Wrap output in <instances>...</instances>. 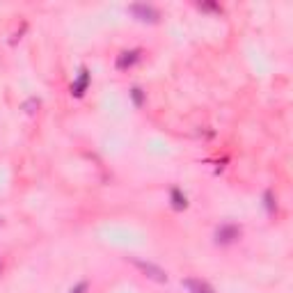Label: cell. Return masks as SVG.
Returning a JSON list of instances; mask_svg holds the SVG:
<instances>
[{
  "mask_svg": "<svg viewBox=\"0 0 293 293\" xmlns=\"http://www.w3.org/2000/svg\"><path fill=\"white\" fill-rule=\"evenodd\" d=\"M129 261L133 263V266L144 275V277L154 279V282H158V284H165V282H167V273H165V270L160 268V266H156V263L144 261V259H138V257H129Z\"/></svg>",
  "mask_w": 293,
  "mask_h": 293,
  "instance_id": "6da1fadb",
  "label": "cell"
},
{
  "mask_svg": "<svg viewBox=\"0 0 293 293\" xmlns=\"http://www.w3.org/2000/svg\"><path fill=\"white\" fill-rule=\"evenodd\" d=\"M129 12L135 16V19L140 21H149V23H154V21H158V10H156L154 5H144V3H138V5H131Z\"/></svg>",
  "mask_w": 293,
  "mask_h": 293,
  "instance_id": "7a4b0ae2",
  "label": "cell"
},
{
  "mask_svg": "<svg viewBox=\"0 0 293 293\" xmlns=\"http://www.w3.org/2000/svg\"><path fill=\"white\" fill-rule=\"evenodd\" d=\"M241 236V229L236 227V224H222V227L215 231V241H218L220 245H229L233 243V241Z\"/></svg>",
  "mask_w": 293,
  "mask_h": 293,
  "instance_id": "3957f363",
  "label": "cell"
},
{
  "mask_svg": "<svg viewBox=\"0 0 293 293\" xmlns=\"http://www.w3.org/2000/svg\"><path fill=\"white\" fill-rule=\"evenodd\" d=\"M184 286L188 288L190 293H215L206 282H202V279H193V277L184 279Z\"/></svg>",
  "mask_w": 293,
  "mask_h": 293,
  "instance_id": "277c9868",
  "label": "cell"
},
{
  "mask_svg": "<svg viewBox=\"0 0 293 293\" xmlns=\"http://www.w3.org/2000/svg\"><path fill=\"white\" fill-rule=\"evenodd\" d=\"M138 60H140V50H124V53L117 57V67H120V69H126V67H133Z\"/></svg>",
  "mask_w": 293,
  "mask_h": 293,
  "instance_id": "5b68a950",
  "label": "cell"
},
{
  "mask_svg": "<svg viewBox=\"0 0 293 293\" xmlns=\"http://www.w3.org/2000/svg\"><path fill=\"white\" fill-rule=\"evenodd\" d=\"M87 83H90V74L87 71H80V76H78V80H76L74 85H71V94L74 96H80L85 92V87H87Z\"/></svg>",
  "mask_w": 293,
  "mask_h": 293,
  "instance_id": "8992f818",
  "label": "cell"
},
{
  "mask_svg": "<svg viewBox=\"0 0 293 293\" xmlns=\"http://www.w3.org/2000/svg\"><path fill=\"white\" fill-rule=\"evenodd\" d=\"M169 197H172V206L174 209H186V195H181V190L179 188H172L169 190Z\"/></svg>",
  "mask_w": 293,
  "mask_h": 293,
  "instance_id": "52a82bcc",
  "label": "cell"
},
{
  "mask_svg": "<svg viewBox=\"0 0 293 293\" xmlns=\"http://www.w3.org/2000/svg\"><path fill=\"white\" fill-rule=\"evenodd\" d=\"M131 96H133L135 105H142V101H144V94H142V90H140V87H133V90H131Z\"/></svg>",
  "mask_w": 293,
  "mask_h": 293,
  "instance_id": "ba28073f",
  "label": "cell"
},
{
  "mask_svg": "<svg viewBox=\"0 0 293 293\" xmlns=\"http://www.w3.org/2000/svg\"><path fill=\"white\" fill-rule=\"evenodd\" d=\"M85 291H87V282H80V284H76L69 293H85Z\"/></svg>",
  "mask_w": 293,
  "mask_h": 293,
  "instance_id": "9c48e42d",
  "label": "cell"
},
{
  "mask_svg": "<svg viewBox=\"0 0 293 293\" xmlns=\"http://www.w3.org/2000/svg\"><path fill=\"white\" fill-rule=\"evenodd\" d=\"M32 108H39V101H37V99H30L28 103H25V110H28V112H35Z\"/></svg>",
  "mask_w": 293,
  "mask_h": 293,
  "instance_id": "30bf717a",
  "label": "cell"
},
{
  "mask_svg": "<svg viewBox=\"0 0 293 293\" xmlns=\"http://www.w3.org/2000/svg\"><path fill=\"white\" fill-rule=\"evenodd\" d=\"M0 222H3V220H0Z\"/></svg>",
  "mask_w": 293,
  "mask_h": 293,
  "instance_id": "8fae6325",
  "label": "cell"
}]
</instances>
